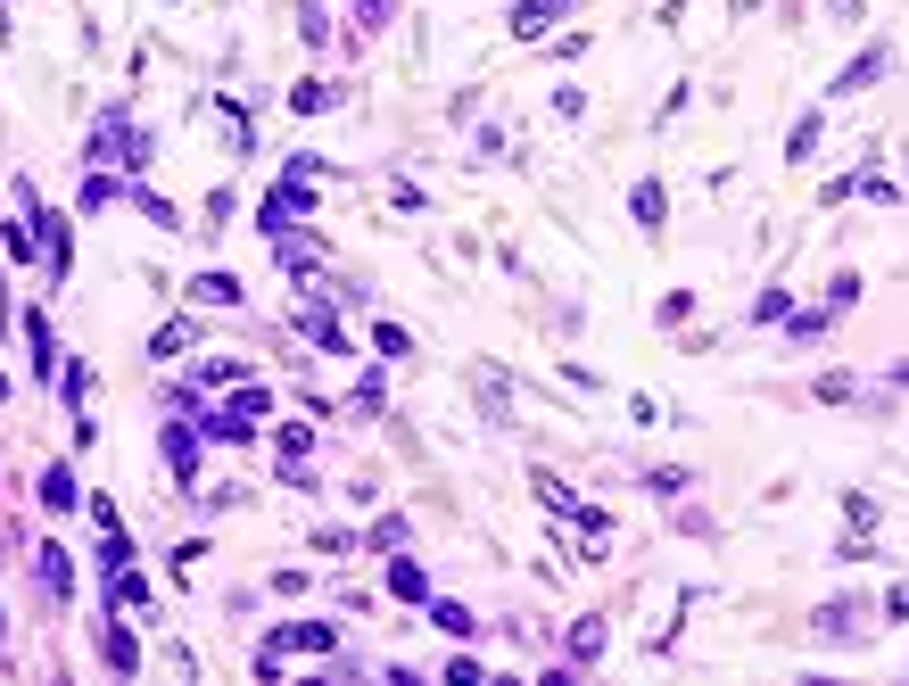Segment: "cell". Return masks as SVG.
I'll list each match as a JSON object with an SVG mask.
<instances>
[{
	"instance_id": "4fadbf2b",
	"label": "cell",
	"mask_w": 909,
	"mask_h": 686,
	"mask_svg": "<svg viewBox=\"0 0 909 686\" xmlns=\"http://www.w3.org/2000/svg\"><path fill=\"white\" fill-rule=\"evenodd\" d=\"M34 571H42V595H50V604H67V595H74V562H67V546H42V555H34Z\"/></svg>"
},
{
	"instance_id": "f1b7e54d",
	"label": "cell",
	"mask_w": 909,
	"mask_h": 686,
	"mask_svg": "<svg viewBox=\"0 0 909 686\" xmlns=\"http://www.w3.org/2000/svg\"><path fill=\"white\" fill-rule=\"evenodd\" d=\"M645 488H653V497H687L695 472H687V464H662V472H645Z\"/></svg>"
},
{
	"instance_id": "d6986e66",
	"label": "cell",
	"mask_w": 909,
	"mask_h": 686,
	"mask_svg": "<svg viewBox=\"0 0 909 686\" xmlns=\"http://www.w3.org/2000/svg\"><path fill=\"white\" fill-rule=\"evenodd\" d=\"M190 298H199V306H241V274H190Z\"/></svg>"
},
{
	"instance_id": "7402d4cb",
	"label": "cell",
	"mask_w": 909,
	"mask_h": 686,
	"mask_svg": "<svg viewBox=\"0 0 909 686\" xmlns=\"http://www.w3.org/2000/svg\"><path fill=\"white\" fill-rule=\"evenodd\" d=\"M290 108H298V116H323V108H339V83L306 74V83H290Z\"/></svg>"
},
{
	"instance_id": "9a60e30c",
	"label": "cell",
	"mask_w": 909,
	"mask_h": 686,
	"mask_svg": "<svg viewBox=\"0 0 909 686\" xmlns=\"http://www.w3.org/2000/svg\"><path fill=\"white\" fill-rule=\"evenodd\" d=\"M273 455H281V480H290V472H306V455H315V422H281V430H273Z\"/></svg>"
},
{
	"instance_id": "4dcf8cb0",
	"label": "cell",
	"mask_w": 909,
	"mask_h": 686,
	"mask_svg": "<svg viewBox=\"0 0 909 686\" xmlns=\"http://www.w3.org/2000/svg\"><path fill=\"white\" fill-rule=\"evenodd\" d=\"M571 653H579V662H595V653H604V620H579V629H571Z\"/></svg>"
},
{
	"instance_id": "1f68e13d",
	"label": "cell",
	"mask_w": 909,
	"mask_h": 686,
	"mask_svg": "<svg viewBox=\"0 0 909 686\" xmlns=\"http://www.w3.org/2000/svg\"><path fill=\"white\" fill-rule=\"evenodd\" d=\"M389 18H397V0H356V25L364 34H389Z\"/></svg>"
},
{
	"instance_id": "74e56055",
	"label": "cell",
	"mask_w": 909,
	"mask_h": 686,
	"mask_svg": "<svg viewBox=\"0 0 909 686\" xmlns=\"http://www.w3.org/2000/svg\"><path fill=\"white\" fill-rule=\"evenodd\" d=\"M0 646H9V613H0Z\"/></svg>"
},
{
	"instance_id": "d4e9b609",
	"label": "cell",
	"mask_w": 909,
	"mask_h": 686,
	"mask_svg": "<svg viewBox=\"0 0 909 686\" xmlns=\"http://www.w3.org/2000/svg\"><path fill=\"white\" fill-rule=\"evenodd\" d=\"M372 348L389 356V364H406V356H413V332H406V323H389V315H381V323H372Z\"/></svg>"
},
{
	"instance_id": "ac0fdd59",
	"label": "cell",
	"mask_w": 909,
	"mask_h": 686,
	"mask_svg": "<svg viewBox=\"0 0 909 686\" xmlns=\"http://www.w3.org/2000/svg\"><path fill=\"white\" fill-rule=\"evenodd\" d=\"M818 132H827V116H794V132H785V166H811V158H818Z\"/></svg>"
},
{
	"instance_id": "4316f807",
	"label": "cell",
	"mask_w": 909,
	"mask_h": 686,
	"mask_svg": "<svg viewBox=\"0 0 909 686\" xmlns=\"http://www.w3.org/2000/svg\"><path fill=\"white\" fill-rule=\"evenodd\" d=\"M58 389H67V406L83 414L92 406V364H58Z\"/></svg>"
},
{
	"instance_id": "8fae6325",
	"label": "cell",
	"mask_w": 909,
	"mask_h": 686,
	"mask_svg": "<svg viewBox=\"0 0 909 686\" xmlns=\"http://www.w3.org/2000/svg\"><path fill=\"white\" fill-rule=\"evenodd\" d=\"M125 207H132V216H149L158 232H183V216H174V199H158V190H149L141 174H125Z\"/></svg>"
},
{
	"instance_id": "836d02e7",
	"label": "cell",
	"mask_w": 909,
	"mask_h": 686,
	"mask_svg": "<svg viewBox=\"0 0 909 686\" xmlns=\"http://www.w3.org/2000/svg\"><path fill=\"white\" fill-rule=\"evenodd\" d=\"M843 306H860V274H836V281H827V315H843Z\"/></svg>"
},
{
	"instance_id": "2e32d148",
	"label": "cell",
	"mask_w": 909,
	"mask_h": 686,
	"mask_svg": "<svg viewBox=\"0 0 909 686\" xmlns=\"http://www.w3.org/2000/svg\"><path fill=\"white\" fill-rule=\"evenodd\" d=\"M298 332L315 339L323 356H348V332H339V323H331V306H298Z\"/></svg>"
},
{
	"instance_id": "9c48e42d",
	"label": "cell",
	"mask_w": 909,
	"mask_h": 686,
	"mask_svg": "<svg viewBox=\"0 0 909 686\" xmlns=\"http://www.w3.org/2000/svg\"><path fill=\"white\" fill-rule=\"evenodd\" d=\"M571 9H579V0H513V18H504V25H513V42H538L546 25L571 18Z\"/></svg>"
},
{
	"instance_id": "e575fe53",
	"label": "cell",
	"mask_w": 909,
	"mask_h": 686,
	"mask_svg": "<svg viewBox=\"0 0 909 686\" xmlns=\"http://www.w3.org/2000/svg\"><path fill=\"white\" fill-rule=\"evenodd\" d=\"M843 521H852V530H876V497H843Z\"/></svg>"
},
{
	"instance_id": "484cf974",
	"label": "cell",
	"mask_w": 909,
	"mask_h": 686,
	"mask_svg": "<svg viewBox=\"0 0 909 686\" xmlns=\"http://www.w3.org/2000/svg\"><path fill=\"white\" fill-rule=\"evenodd\" d=\"M190 339H199V332H190V323H183V315H174V323H166V332L149 339V356H158V364H174V356H183V348H190Z\"/></svg>"
},
{
	"instance_id": "ffe728a7",
	"label": "cell",
	"mask_w": 909,
	"mask_h": 686,
	"mask_svg": "<svg viewBox=\"0 0 909 686\" xmlns=\"http://www.w3.org/2000/svg\"><path fill=\"white\" fill-rule=\"evenodd\" d=\"M389 595H406V604H430V579L413 555H389Z\"/></svg>"
},
{
	"instance_id": "ab89813d",
	"label": "cell",
	"mask_w": 909,
	"mask_h": 686,
	"mask_svg": "<svg viewBox=\"0 0 909 686\" xmlns=\"http://www.w3.org/2000/svg\"><path fill=\"white\" fill-rule=\"evenodd\" d=\"M0 397H9V372H0Z\"/></svg>"
},
{
	"instance_id": "8d00e7d4",
	"label": "cell",
	"mask_w": 909,
	"mask_h": 686,
	"mask_svg": "<svg viewBox=\"0 0 909 686\" xmlns=\"http://www.w3.org/2000/svg\"><path fill=\"white\" fill-rule=\"evenodd\" d=\"M885 620H909V588H893V595H885Z\"/></svg>"
},
{
	"instance_id": "d6a6232c",
	"label": "cell",
	"mask_w": 909,
	"mask_h": 686,
	"mask_svg": "<svg viewBox=\"0 0 909 686\" xmlns=\"http://www.w3.org/2000/svg\"><path fill=\"white\" fill-rule=\"evenodd\" d=\"M298 34H306V50H323V42H331V18H323L315 0H306V9H298Z\"/></svg>"
},
{
	"instance_id": "cb8c5ba5",
	"label": "cell",
	"mask_w": 909,
	"mask_h": 686,
	"mask_svg": "<svg viewBox=\"0 0 909 686\" xmlns=\"http://www.w3.org/2000/svg\"><path fill=\"white\" fill-rule=\"evenodd\" d=\"M406 538H413V521H406V513H389V521H372V538H364V546H372V555H406Z\"/></svg>"
},
{
	"instance_id": "5b68a950",
	"label": "cell",
	"mask_w": 909,
	"mask_h": 686,
	"mask_svg": "<svg viewBox=\"0 0 909 686\" xmlns=\"http://www.w3.org/2000/svg\"><path fill=\"white\" fill-rule=\"evenodd\" d=\"M306 207H315V190H306V183H298V174H290V183H281L273 199L257 207V232H273V241H290V223L306 216Z\"/></svg>"
},
{
	"instance_id": "8992f818",
	"label": "cell",
	"mask_w": 909,
	"mask_h": 686,
	"mask_svg": "<svg viewBox=\"0 0 909 686\" xmlns=\"http://www.w3.org/2000/svg\"><path fill=\"white\" fill-rule=\"evenodd\" d=\"M199 439H207V430L199 422H166V430H158V446H166V472H174V488H199Z\"/></svg>"
},
{
	"instance_id": "7a4b0ae2",
	"label": "cell",
	"mask_w": 909,
	"mask_h": 686,
	"mask_svg": "<svg viewBox=\"0 0 909 686\" xmlns=\"http://www.w3.org/2000/svg\"><path fill=\"white\" fill-rule=\"evenodd\" d=\"M92 166H108V174H141L149 166V132L132 125L125 108H100V125H92V149H83Z\"/></svg>"
},
{
	"instance_id": "ba28073f",
	"label": "cell",
	"mask_w": 909,
	"mask_h": 686,
	"mask_svg": "<svg viewBox=\"0 0 909 686\" xmlns=\"http://www.w3.org/2000/svg\"><path fill=\"white\" fill-rule=\"evenodd\" d=\"M818 637H827V646H843V637H869V604H860V595L818 604Z\"/></svg>"
},
{
	"instance_id": "7c38bea8",
	"label": "cell",
	"mask_w": 909,
	"mask_h": 686,
	"mask_svg": "<svg viewBox=\"0 0 909 686\" xmlns=\"http://www.w3.org/2000/svg\"><path fill=\"white\" fill-rule=\"evenodd\" d=\"M42 513H74V504H83V488H74V464H42Z\"/></svg>"
},
{
	"instance_id": "83f0119b",
	"label": "cell",
	"mask_w": 909,
	"mask_h": 686,
	"mask_svg": "<svg viewBox=\"0 0 909 686\" xmlns=\"http://www.w3.org/2000/svg\"><path fill=\"white\" fill-rule=\"evenodd\" d=\"M811 397H818V406H843V397H860V381H852V372H818Z\"/></svg>"
},
{
	"instance_id": "d590c367",
	"label": "cell",
	"mask_w": 909,
	"mask_h": 686,
	"mask_svg": "<svg viewBox=\"0 0 909 686\" xmlns=\"http://www.w3.org/2000/svg\"><path fill=\"white\" fill-rule=\"evenodd\" d=\"M827 18H843V25H860V18H869V0H827Z\"/></svg>"
},
{
	"instance_id": "6da1fadb",
	"label": "cell",
	"mask_w": 909,
	"mask_h": 686,
	"mask_svg": "<svg viewBox=\"0 0 909 686\" xmlns=\"http://www.w3.org/2000/svg\"><path fill=\"white\" fill-rule=\"evenodd\" d=\"M265 422H273V389H265V381H241V389L223 397L215 414H199V430H207V439H232V446H248Z\"/></svg>"
},
{
	"instance_id": "277c9868",
	"label": "cell",
	"mask_w": 909,
	"mask_h": 686,
	"mask_svg": "<svg viewBox=\"0 0 909 686\" xmlns=\"http://www.w3.org/2000/svg\"><path fill=\"white\" fill-rule=\"evenodd\" d=\"M885 74H893V42H869L860 58H843V67H836L827 100H852V92H869V83H885Z\"/></svg>"
},
{
	"instance_id": "3957f363",
	"label": "cell",
	"mask_w": 909,
	"mask_h": 686,
	"mask_svg": "<svg viewBox=\"0 0 909 686\" xmlns=\"http://www.w3.org/2000/svg\"><path fill=\"white\" fill-rule=\"evenodd\" d=\"M18 207L34 216V241H42V274H50V281H67V274H74V232H67V216H58V207H42V190L25 183V174H18Z\"/></svg>"
},
{
	"instance_id": "30bf717a",
	"label": "cell",
	"mask_w": 909,
	"mask_h": 686,
	"mask_svg": "<svg viewBox=\"0 0 909 686\" xmlns=\"http://www.w3.org/2000/svg\"><path fill=\"white\" fill-rule=\"evenodd\" d=\"M25 348H34V381L58 389V332H50V315H25Z\"/></svg>"
},
{
	"instance_id": "f546056e",
	"label": "cell",
	"mask_w": 909,
	"mask_h": 686,
	"mask_svg": "<svg viewBox=\"0 0 909 686\" xmlns=\"http://www.w3.org/2000/svg\"><path fill=\"white\" fill-rule=\"evenodd\" d=\"M785 315H794V290H761L753 298V323H785Z\"/></svg>"
},
{
	"instance_id": "f35d334b",
	"label": "cell",
	"mask_w": 909,
	"mask_h": 686,
	"mask_svg": "<svg viewBox=\"0 0 909 686\" xmlns=\"http://www.w3.org/2000/svg\"><path fill=\"white\" fill-rule=\"evenodd\" d=\"M893 381H901V389H909V364H901V372H893Z\"/></svg>"
},
{
	"instance_id": "44dd1931",
	"label": "cell",
	"mask_w": 909,
	"mask_h": 686,
	"mask_svg": "<svg viewBox=\"0 0 909 686\" xmlns=\"http://www.w3.org/2000/svg\"><path fill=\"white\" fill-rule=\"evenodd\" d=\"M430 629L439 637H471L480 620H471V604H455V595H430Z\"/></svg>"
},
{
	"instance_id": "5bb4252c",
	"label": "cell",
	"mask_w": 909,
	"mask_h": 686,
	"mask_svg": "<svg viewBox=\"0 0 909 686\" xmlns=\"http://www.w3.org/2000/svg\"><path fill=\"white\" fill-rule=\"evenodd\" d=\"M100 653H108L116 678H132V670H141V646H132V629L116 620V604H108V629H100Z\"/></svg>"
},
{
	"instance_id": "603a6c76",
	"label": "cell",
	"mask_w": 909,
	"mask_h": 686,
	"mask_svg": "<svg viewBox=\"0 0 909 686\" xmlns=\"http://www.w3.org/2000/svg\"><path fill=\"white\" fill-rule=\"evenodd\" d=\"M241 381H248L241 356H207V364H199V389H241Z\"/></svg>"
},
{
	"instance_id": "52a82bcc",
	"label": "cell",
	"mask_w": 909,
	"mask_h": 686,
	"mask_svg": "<svg viewBox=\"0 0 909 686\" xmlns=\"http://www.w3.org/2000/svg\"><path fill=\"white\" fill-rule=\"evenodd\" d=\"M331 646H339L331 620H281V629L265 637V653H331Z\"/></svg>"
},
{
	"instance_id": "e0dca14e",
	"label": "cell",
	"mask_w": 909,
	"mask_h": 686,
	"mask_svg": "<svg viewBox=\"0 0 909 686\" xmlns=\"http://www.w3.org/2000/svg\"><path fill=\"white\" fill-rule=\"evenodd\" d=\"M629 216H637V232H662V223H669V190L662 183H637L629 190Z\"/></svg>"
}]
</instances>
